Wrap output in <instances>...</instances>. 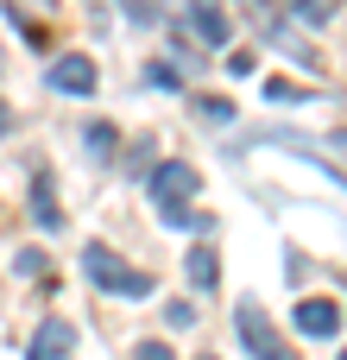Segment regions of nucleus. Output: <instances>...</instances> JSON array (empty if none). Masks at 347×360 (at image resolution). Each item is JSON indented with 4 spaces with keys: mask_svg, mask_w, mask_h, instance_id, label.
Listing matches in <instances>:
<instances>
[{
    "mask_svg": "<svg viewBox=\"0 0 347 360\" xmlns=\"http://www.w3.org/2000/svg\"><path fill=\"white\" fill-rule=\"evenodd\" d=\"M70 348H76V329H70L63 316H44V323H38V335H32V354H25V360H63Z\"/></svg>",
    "mask_w": 347,
    "mask_h": 360,
    "instance_id": "6",
    "label": "nucleus"
},
{
    "mask_svg": "<svg viewBox=\"0 0 347 360\" xmlns=\"http://www.w3.org/2000/svg\"><path fill=\"white\" fill-rule=\"evenodd\" d=\"M133 360H177V354H171L164 342H139V348H133Z\"/></svg>",
    "mask_w": 347,
    "mask_h": 360,
    "instance_id": "16",
    "label": "nucleus"
},
{
    "mask_svg": "<svg viewBox=\"0 0 347 360\" xmlns=\"http://www.w3.org/2000/svg\"><path fill=\"white\" fill-rule=\"evenodd\" d=\"M228 70H234V76H253V70H259V57H253V51H234V57H228Z\"/></svg>",
    "mask_w": 347,
    "mask_h": 360,
    "instance_id": "17",
    "label": "nucleus"
},
{
    "mask_svg": "<svg viewBox=\"0 0 347 360\" xmlns=\"http://www.w3.org/2000/svg\"><path fill=\"white\" fill-rule=\"evenodd\" d=\"M145 190H152V209H158V221H164V228H209V215H196V209H190V202H196V190H202V171H196V165L164 158V165L145 177Z\"/></svg>",
    "mask_w": 347,
    "mask_h": 360,
    "instance_id": "1",
    "label": "nucleus"
},
{
    "mask_svg": "<svg viewBox=\"0 0 347 360\" xmlns=\"http://www.w3.org/2000/svg\"><path fill=\"white\" fill-rule=\"evenodd\" d=\"M234 329H240V342H247L253 360H297V348L272 329V316H266L259 304H240V310H234Z\"/></svg>",
    "mask_w": 347,
    "mask_h": 360,
    "instance_id": "3",
    "label": "nucleus"
},
{
    "mask_svg": "<svg viewBox=\"0 0 347 360\" xmlns=\"http://www.w3.org/2000/svg\"><path fill=\"white\" fill-rule=\"evenodd\" d=\"M89 146H95V158H107V152L120 146V133H114L107 120H95V127H89Z\"/></svg>",
    "mask_w": 347,
    "mask_h": 360,
    "instance_id": "13",
    "label": "nucleus"
},
{
    "mask_svg": "<svg viewBox=\"0 0 347 360\" xmlns=\"http://www.w3.org/2000/svg\"><path fill=\"white\" fill-rule=\"evenodd\" d=\"M0 133H6V108H0Z\"/></svg>",
    "mask_w": 347,
    "mask_h": 360,
    "instance_id": "18",
    "label": "nucleus"
},
{
    "mask_svg": "<svg viewBox=\"0 0 347 360\" xmlns=\"http://www.w3.org/2000/svg\"><path fill=\"white\" fill-rule=\"evenodd\" d=\"M291 13H297L303 25H322V19L335 13V0H291Z\"/></svg>",
    "mask_w": 347,
    "mask_h": 360,
    "instance_id": "11",
    "label": "nucleus"
},
{
    "mask_svg": "<svg viewBox=\"0 0 347 360\" xmlns=\"http://www.w3.org/2000/svg\"><path fill=\"white\" fill-rule=\"evenodd\" d=\"M145 82H158V89H183V76H177V63H152V70H145Z\"/></svg>",
    "mask_w": 347,
    "mask_h": 360,
    "instance_id": "14",
    "label": "nucleus"
},
{
    "mask_svg": "<svg viewBox=\"0 0 347 360\" xmlns=\"http://www.w3.org/2000/svg\"><path fill=\"white\" fill-rule=\"evenodd\" d=\"M266 101H310V89H297L291 76H266Z\"/></svg>",
    "mask_w": 347,
    "mask_h": 360,
    "instance_id": "10",
    "label": "nucleus"
},
{
    "mask_svg": "<svg viewBox=\"0 0 347 360\" xmlns=\"http://www.w3.org/2000/svg\"><path fill=\"white\" fill-rule=\"evenodd\" d=\"M82 272H89L101 291H114V297H152V272L126 266V259H120L114 247H101V240L82 247Z\"/></svg>",
    "mask_w": 347,
    "mask_h": 360,
    "instance_id": "2",
    "label": "nucleus"
},
{
    "mask_svg": "<svg viewBox=\"0 0 347 360\" xmlns=\"http://www.w3.org/2000/svg\"><path fill=\"white\" fill-rule=\"evenodd\" d=\"M32 221H38V228H63V209H57L51 171H38V177H32Z\"/></svg>",
    "mask_w": 347,
    "mask_h": 360,
    "instance_id": "9",
    "label": "nucleus"
},
{
    "mask_svg": "<svg viewBox=\"0 0 347 360\" xmlns=\"http://www.w3.org/2000/svg\"><path fill=\"white\" fill-rule=\"evenodd\" d=\"M190 25H196V38H202L209 51H221V44H228V32H234V19H228V6H221V0H190Z\"/></svg>",
    "mask_w": 347,
    "mask_h": 360,
    "instance_id": "5",
    "label": "nucleus"
},
{
    "mask_svg": "<svg viewBox=\"0 0 347 360\" xmlns=\"http://www.w3.org/2000/svg\"><path fill=\"white\" fill-rule=\"evenodd\" d=\"M196 114H202V120H215V127H228V120H234V101H215V95H202V101H196Z\"/></svg>",
    "mask_w": 347,
    "mask_h": 360,
    "instance_id": "12",
    "label": "nucleus"
},
{
    "mask_svg": "<svg viewBox=\"0 0 347 360\" xmlns=\"http://www.w3.org/2000/svg\"><path fill=\"white\" fill-rule=\"evenodd\" d=\"M44 82L57 89V95H95V57H82V51H63L51 70H44Z\"/></svg>",
    "mask_w": 347,
    "mask_h": 360,
    "instance_id": "4",
    "label": "nucleus"
},
{
    "mask_svg": "<svg viewBox=\"0 0 347 360\" xmlns=\"http://www.w3.org/2000/svg\"><path fill=\"white\" fill-rule=\"evenodd\" d=\"M183 272H190V285H196V291H215V278H221V253H215V240H202V247H190V259H183Z\"/></svg>",
    "mask_w": 347,
    "mask_h": 360,
    "instance_id": "8",
    "label": "nucleus"
},
{
    "mask_svg": "<svg viewBox=\"0 0 347 360\" xmlns=\"http://www.w3.org/2000/svg\"><path fill=\"white\" fill-rule=\"evenodd\" d=\"M297 329L316 335V342H329V335H341V310H335L329 297H303V304H297Z\"/></svg>",
    "mask_w": 347,
    "mask_h": 360,
    "instance_id": "7",
    "label": "nucleus"
},
{
    "mask_svg": "<svg viewBox=\"0 0 347 360\" xmlns=\"http://www.w3.org/2000/svg\"><path fill=\"white\" fill-rule=\"evenodd\" d=\"M341 360H347V348H341Z\"/></svg>",
    "mask_w": 347,
    "mask_h": 360,
    "instance_id": "20",
    "label": "nucleus"
},
{
    "mask_svg": "<svg viewBox=\"0 0 347 360\" xmlns=\"http://www.w3.org/2000/svg\"><path fill=\"white\" fill-rule=\"evenodd\" d=\"M120 6H126V19H133V25H152V19H158V6H152V0H120Z\"/></svg>",
    "mask_w": 347,
    "mask_h": 360,
    "instance_id": "15",
    "label": "nucleus"
},
{
    "mask_svg": "<svg viewBox=\"0 0 347 360\" xmlns=\"http://www.w3.org/2000/svg\"><path fill=\"white\" fill-rule=\"evenodd\" d=\"M196 360H215V354H196Z\"/></svg>",
    "mask_w": 347,
    "mask_h": 360,
    "instance_id": "19",
    "label": "nucleus"
}]
</instances>
